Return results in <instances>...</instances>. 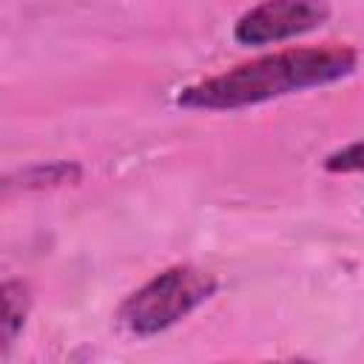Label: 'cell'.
<instances>
[{
	"instance_id": "cell-3",
	"label": "cell",
	"mask_w": 364,
	"mask_h": 364,
	"mask_svg": "<svg viewBox=\"0 0 364 364\" xmlns=\"http://www.w3.org/2000/svg\"><path fill=\"white\" fill-rule=\"evenodd\" d=\"M327 0H262L236 20L233 37L242 46L282 43L318 28L321 23H327Z\"/></svg>"
},
{
	"instance_id": "cell-1",
	"label": "cell",
	"mask_w": 364,
	"mask_h": 364,
	"mask_svg": "<svg viewBox=\"0 0 364 364\" xmlns=\"http://www.w3.org/2000/svg\"><path fill=\"white\" fill-rule=\"evenodd\" d=\"M355 71V51L330 48H290L242 63L225 74L202 80L179 94V105L199 111H233L284 97L301 88L327 85Z\"/></svg>"
},
{
	"instance_id": "cell-5",
	"label": "cell",
	"mask_w": 364,
	"mask_h": 364,
	"mask_svg": "<svg viewBox=\"0 0 364 364\" xmlns=\"http://www.w3.org/2000/svg\"><path fill=\"white\" fill-rule=\"evenodd\" d=\"M82 171L74 162H48V165H34L20 171V188H54V185H65V182H80Z\"/></svg>"
},
{
	"instance_id": "cell-2",
	"label": "cell",
	"mask_w": 364,
	"mask_h": 364,
	"mask_svg": "<svg viewBox=\"0 0 364 364\" xmlns=\"http://www.w3.org/2000/svg\"><path fill=\"white\" fill-rule=\"evenodd\" d=\"M213 290H216V279L210 273L188 264L171 267L125 299L119 310V321L136 336H156L159 330H168L171 324L185 318Z\"/></svg>"
},
{
	"instance_id": "cell-4",
	"label": "cell",
	"mask_w": 364,
	"mask_h": 364,
	"mask_svg": "<svg viewBox=\"0 0 364 364\" xmlns=\"http://www.w3.org/2000/svg\"><path fill=\"white\" fill-rule=\"evenodd\" d=\"M28 313V290L23 282H6L3 284V344L9 347L20 327L26 324Z\"/></svg>"
},
{
	"instance_id": "cell-6",
	"label": "cell",
	"mask_w": 364,
	"mask_h": 364,
	"mask_svg": "<svg viewBox=\"0 0 364 364\" xmlns=\"http://www.w3.org/2000/svg\"><path fill=\"white\" fill-rule=\"evenodd\" d=\"M324 168L333 173H364V139L333 151L324 159Z\"/></svg>"
}]
</instances>
